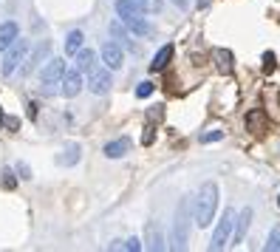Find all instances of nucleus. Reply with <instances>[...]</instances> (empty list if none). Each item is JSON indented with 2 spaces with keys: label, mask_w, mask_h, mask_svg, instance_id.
<instances>
[{
  "label": "nucleus",
  "mask_w": 280,
  "mask_h": 252,
  "mask_svg": "<svg viewBox=\"0 0 280 252\" xmlns=\"http://www.w3.org/2000/svg\"><path fill=\"white\" fill-rule=\"evenodd\" d=\"M215 210H218V185L204 181L201 190H198V201H195V224L209 227L215 221Z\"/></svg>",
  "instance_id": "nucleus-1"
},
{
  "label": "nucleus",
  "mask_w": 280,
  "mask_h": 252,
  "mask_svg": "<svg viewBox=\"0 0 280 252\" xmlns=\"http://www.w3.org/2000/svg\"><path fill=\"white\" fill-rule=\"evenodd\" d=\"M190 198H181L173 215V249H187L190 244Z\"/></svg>",
  "instance_id": "nucleus-2"
},
{
  "label": "nucleus",
  "mask_w": 280,
  "mask_h": 252,
  "mask_svg": "<svg viewBox=\"0 0 280 252\" xmlns=\"http://www.w3.org/2000/svg\"><path fill=\"white\" fill-rule=\"evenodd\" d=\"M235 221H238V215H235V210L229 207L224 215H221V221L215 224V230H213V238H209V249L213 252H218V249L226 246V241L232 238V230H235Z\"/></svg>",
  "instance_id": "nucleus-3"
},
{
  "label": "nucleus",
  "mask_w": 280,
  "mask_h": 252,
  "mask_svg": "<svg viewBox=\"0 0 280 252\" xmlns=\"http://www.w3.org/2000/svg\"><path fill=\"white\" fill-rule=\"evenodd\" d=\"M65 77V60L62 57H51L45 62V68L40 71V82H43V94H54V88L62 82Z\"/></svg>",
  "instance_id": "nucleus-4"
},
{
  "label": "nucleus",
  "mask_w": 280,
  "mask_h": 252,
  "mask_svg": "<svg viewBox=\"0 0 280 252\" xmlns=\"http://www.w3.org/2000/svg\"><path fill=\"white\" fill-rule=\"evenodd\" d=\"M26 57H29V40H14L12 45L6 49V57H3V65H0V71H3V77H12L14 71L20 68V62H26Z\"/></svg>",
  "instance_id": "nucleus-5"
},
{
  "label": "nucleus",
  "mask_w": 280,
  "mask_h": 252,
  "mask_svg": "<svg viewBox=\"0 0 280 252\" xmlns=\"http://www.w3.org/2000/svg\"><path fill=\"white\" fill-rule=\"evenodd\" d=\"M110 85H113V80H110V71H105V68H94L91 74H88V91L97 94V97L108 94Z\"/></svg>",
  "instance_id": "nucleus-6"
},
{
  "label": "nucleus",
  "mask_w": 280,
  "mask_h": 252,
  "mask_svg": "<svg viewBox=\"0 0 280 252\" xmlns=\"http://www.w3.org/2000/svg\"><path fill=\"white\" fill-rule=\"evenodd\" d=\"M145 246L153 252H161L167 246V238H165V233H161V224L158 221H150L145 227Z\"/></svg>",
  "instance_id": "nucleus-7"
},
{
  "label": "nucleus",
  "mask_w": 280,
  "mask_h": 252,
  "mask_svg": "<svg viewBox=\"0 0 280 252\" xmlns=\"http://www.w3.org/2000/svg\"><path fill=\"white\" fill-rule=\"evenodd\" d=\"M60 85H62V88H60L62 97L74 99L79 91H82V71H79V68H71V71H65V77H62Z\"/></svg>",
  "instance_id": "nucleus-8"
},
{
  "label": "nucleus",
  "mask_w": 280,
  "mask_h": 252,
  "mask_svg": "<svg viewBox=\"0 0 280 252\" xmlns=\"http://www.w3.org/2000/svg\"><path fill=\"white\" fill-rule=\"evenodd\" d=\"M213 62L221 77H229L235 71V54L229 49H213Z\"/></svg>",
  "instance_id": "nucleus-9"
},
{
  "label": "nucleus",
  "mask_w": 280,
  "mask_h": 252,
  "mask_svg": "<svg viewBox=\"0 0 280 252\" xmlns=\"http://www.w3.org/2000/svg\"><path fill=\"white\" fill-rule=\"evenodd\" d=\"M102 62L110 68V71H116V68H122V62H125L122 45H116L113 40H108V43L102 45Z\"/></svg>",
  "instance_id": "nucleus-10"
},
{
  "label": "nucleus",
  "mask_w": 280,
  "mask_h": 252,
  "mask_svg": "<svg viewBox=\"0 0 280 252\" xmlns=\"http://www.w3.org/2000/svg\"><path fill=\"white\" fill-rule=\"evenodd\" d=\"M249 224H252V207H244L241 213H238V227L232 230V238H229V244H241V241L246 238V233H249Z\"/></svg>",
  "instance_id": "nucleus-11"
},
{
  "label": "nucleus",
  "mask_w": 280,
  "mask_h": 252,
  "mask_svg": "<svg viewBox=\"0 0 280 252\" xmlns=\"http://www.w3.org/2000/svg\"><path fill=\"white\" fill-rule=\"evenodd\" d=\"M20 37V29L14 20H6V23H0V54H6V49Z\"/></svg>",
  "instance_id": "nucleus-12"
},
{
  "label": "nucleus",
  "mask_w": 280,
  "mask_h": 252,
  "mask_svg": "<svg viewBox=\"0 0 280 252\" xmlns=\"http://www.w3.org/2000/svg\"><path fill=\"white\" fill-rule=\"evenodd\" d=\"M105 156H108V159H122L125 153H130V139H113V142H108V145H105V150H102Z\"/></svg>",
  "instance_id": "nucleus-13"
},
{
  "label": "nucleus",
  "mask_w": 280,
  "mask_h": 252,
  "mask_svg": "<svg viewBox=\"0 0 280 252\" xmlns=\"http://www.w3.org/2000/svg\"><path fill=\"white\" fill-rule=\"evenodd\" d=\"M49 51H51V45L49 43H40L34 49V54L31 57H26V65H23V74H31V71H34L37 65H40V62L45 60V57H49Z\"/></svg>",
  "instance_id": "nucleus-14"
},
{
  "label": "nucleus",
  "mask_w": 280,
  "mask_h": 252,
  "mask_svg": "<svg viewBox=\"0 0 280 252\" xmlns=\"http://www.w3.org/2000/svg\"><path fill=\"white\" fill-rule=\"evenodd\" d=\"M74 68H79L82 74H91L94 68H97V54H94L91 49H79L77 51V65Z\"/></svg>",
  "instance_id": "nucleus-15"
},
{
  "label": "nucleus",
  "mask_w": 280,
  "mask_h": 252,
  "mask_svg": "<svg viewBox=\"0 0 280 252\" xmlns=\"http://www.w3.org/2000/svg\"><path fill=\"white\" fill-rule=\"evenodd\" d=\"M246 130H249V133H255V136L266 130V113H263L261 108L246 113Z\"/></svg>",
  "instance_id": "nucleus-16"
},
{
  "label": "nucleus",
  "mask_w": 280,
  "mask_h": 252,
  "mask_svg": "<svg viewBox=\"0 0 280 252\" xmlns=\"http://www.w3.org/2000/svg\"><path fill=\"white\" fill-rule=\"evenodd\" d=\"M113 9H116V14H119V17H122L125 23H130L133 17H139V14H142L139 9L133 6V0H116Z\"/></svg>",
  "instance_id": "nucleus-17"
},
{
  "label": "nucleus",
  "mask_w": 280,
  "mask_h": 252,
  "mask_svg": "<svg viewBox=\"0 0 280 252\" xmlns=\"http://www.w3.org/2000/svg\"><path fill=\"white\" fill-rule=\"evenodd\" d=\"M79 156H82L79 145H65V148H62V153L57 156V165H62V167H71V165H77V162H79Z\"/></svg>",
  "instance_id": "nucleus-18"
},
{
  "label": "nucleus",
  "mask_w": 280,
  "mask_h": 252,
  "mask_svg": "<svg viewBox=\"0 0 280 252\" xmlns=\"http://www.w3.org/2000/svg\"><path fill=\"white\" fill-rule=\"evenodd\" d=\"M170 57H173V45L170 43L161 45V49L156 51V57H153V62H150V71H165L167 62H170Z\"/></svg>",
  "instance_id": "nucleus-19"
},
{
  "label": "nucleus",
  "mask_w": 280,
  "mask_h": 252,
  "mask_svg": "<svg viewBox=\"0 0 280 252\" xmlns=\"http://www.w3.org/2000/svg\"><path fill=\"white\" fill-rule=\"evenodd\" d=\"M128 31L130 34H136V37H150L153 34V26L147 23V20H142V17H133L128 23Z\"/></svg>",
  "instance_id": "nucleus-20"
},
{
  "label": "nucleus",
  "mask_w": 280,
  "mask_h": 252,
  "mask_svg": "<svg viewBox=\"0 0 280 252\" xmlns=\"http://www.w3.org/2000/svg\"><path fill=\"white\" fill-rule=\"evenodd\" d=\"M82 31H68V37H65V54L68 57H77V51L82 49Z\"/></svg>",
  "instance_id": "nucleus-21"
},
{
  "label": "nucleus",
  "mask_w": 280,
  "mask_h": 252,
  "mask_svg": "<svg viewBox=\"0 0 280 252\" xmlns=\"http://www.w3.org/2000/svg\"><path fill=\"white\" fill-rule=\"evenodd\" d=\"M277 249H280V227H274L266 241V252H277Z\"/></svg>",
  "instance_id": "nucleus-22"
},
{
  "label": "nucleus",
  "mask_w": 280,
  "mask_h": 252,
  "mask_svg": "<svg viewBox=\"0 0 280 252\" xmlns=\"http://www.w3.org/2000/svg\"><path fill=\"white\" fill-rule=\"evenodd\" d=\"M110 34H113L116 40H122V43H128V29H125L122 23H110Z\"/></svg>",
  "instance_id": "nucleus-23"
},
{
  "label": "nucleus",
  "mask_w": 280,
  "mask_h": 252,
  "mask_svg": "<svg viewBox=\"0 0 280 252\" xmlns=\"http://www.w3.org/2000/svg\"><path fill=\"white\" fill-rule=\"evenodd\" d=\"M3 187H6V190H14V187H17V176H14V170H3Z\"/></svg>",
  "instance_id": "nucleus-24"
},
{
  "label": "nucleus",
  "mask_w": 280,
  "mask_h": 252,
  "mask_svg": "<svg viewBox=\"0 0 280 252\" xmlns=\"http://www.w3.org/2000/svg\"><path fill=\"white\" fill-rule=\"evenodd\" d=\"M150 94H153V82H139V85H136V97H139V99H145V97H150Z\"/></svg>",
  "instance_id": "nucleus-25"
},
{
  "label": "nucleus",
  "mask_w": 280,
  "mask_h": 252,
  "mask_svg": "<svg viewBox=\"0 0 280 252\" xmlns=\"http://www.w3.org/2000/svg\"><path fill=\"white\" fill-rule=\"evenodd\" d=\"M218 139H224V130H209V133H204V136H201L204 145H207V142H218Z\"/></svg>",
  "instance_id": "nucleus-26"
},
{
  "label": "nucleus",
  "mask_w": 280,
  "mask_h": 252,
  "mask_svg": "<svg viewBox=\"0 0 280 252\" xmlns=\"http://www.w3.org/2000/svg\"><path fill=\"white\" fill-rule=\"evenodd\" d=\"M125 249L139 252V249H142V241H139V238H128V241H125Z\"/></svg>",
  "instance_id": "nucleus-27"
},
{
  "label": "nucleus",
  "mask_w": 280,
  "mask_h": 252,
  "mask_svg": "<svg viewBox=\"0 0 280 252\" xmlns=\"http://www.w3.org/2000/svg\"><path fill=\"white\" fill-rule=\"evenodd\" d=\"M17 176L26 178V181L31 178V170H29V165H26V162H20V165H17Z\"/></svg>",
  "instance_id": "nucleus-28"
},
{
  "label": "nucleus",
  "mask_w": 280,
  "mask_h": 252,
  "mask_svg": "<svg viewBox=\"0 0 280 252\" xmlns=\"http://www.w3.org/2000/svg\"><path fill=\"white\" fill-rule=\"evenodd\" d=\"M133 6H136V9H139V12H142V14H145V12H147V9H150V6H153V0H133Z\"/></svg>",
  "instance_id": "nucleus-29"
},
{
  "label": "nucleus",
  "mask_w": 280,
  "mask_h": 252,
  "mask_svg": "<svg viewBox=\"0 0 280 252\" xmlns=\"http://www.w3.org/2000/svg\"><path fill=\"white\" fill-rule=\"evenodd\" d=\"M153 139H156V136H153V128H145V133H142V145H153Z\"/></svg>",
  "instance_id": "nucleus-30"
},
{
  "label": "nucleus",
  "mask_w": 280,
  "mask_h": 252,
  "mask_svg": "<svg viewBox=\"0 0 280 252\" xmlns=\"http://www.w3.org/2000/svg\"><path fill=\"white\" fill-rule=\"evenodd\" d=\"M263 62H266V71H272V68H274V54H272V51L263 54Z\"/></svg>",
  "instance_id": "nucleus-31"
},
{
  "label": "nucleus",
  "mask_w": 280,
  "mask_h": 252,
  "mask_svg": "<svg viewBox=\"0 0 280 252\" xmlns=\"http://www.w3.org/2000/svg\"><path fill=\"white\" fill-rule=\"evenodd\" d=\"M122 246H125V244H122V241H110V244H108V249H110V252H113V249H122Z\"/></svg>",
  "instance_id": "nucleus-32"
},
{
  "label": "nucleus",
  "mask_w": 280,
  "mask_h": 252,
  "mask_svg": "<svg viewBox=\"0 0 280 252\" xmlns=\"http://www.w3.org/2000/svg\"><path fill=\"white\" fill-rule=\"evenodd\" d=\"M6 125H9V128H12V130H17V125H20V122H17V119H14V117H9V119H6Z\"/></svg>",
  "instance_id": "nucleus-33"
},
{
  "label": "nucleus",
  "mask_w": 280,
  "mask_h": 252,
  "mask_svg": "<svg viewBox=\"0 0 280 252\" xmlns=\"http://www.w3.org/2000/svg\"><path fill=\"white\" fill-rule=\"evenodd\" d=\"M29 119H37V105L34 102L29 105Z\"/></svg>",
  "instance_id": "nucleus-34"
},
{
  "label": "nucleus",
  "mask_w": 280,
  "mask_h": 252,
  "mask_svg": "<svg viewBox=\"0 0 280 252\" xmlns=\"http://www.w3.org/2000/svg\"><path fill=\"white\" fill-rule=\"evenodd\" d=\"M170 3H173L176 9H187V0H170Z\"/></svg>",
  "instance_id": "nucleus-35"
},
{
  "label": "nucleus",
  "mask_w": 280,
  "mask_h": 252,
  "mask_svg": "<svg viewBox=\"0 0 280 252\" xmlns=\"http://www.w3.org/2000/svg\"><path fill=\"white\" fill-rule=\"evenodd\" d=\"M3 125H6V117H3V108H0V128H3Z\"/></svg>",
  "instance_id": "nucleus-36"
},
{
  "label": "nucleus",
  "mask_w": 280,
  "mask_h": 252,
  "mask_svg": "<svg viewBox=\"0 0 280 252\" xmlns=\"http://www.w3.org/2000/svg\"><path fill=\"white\" fill-rule=\"evenodd\" d=\"M277 207H280V196H277Z\"/></svg>",
  "instance_id": "nucleus-37"
}]
</instances>
